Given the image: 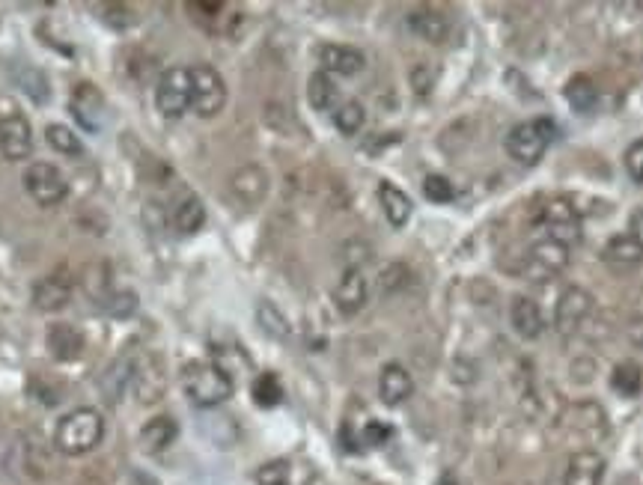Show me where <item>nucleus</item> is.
I'll list each match as a JSON object with an SVG mask.
<instances>
[{
    "label": "nucleus",
    "instance_id": "1",
    "mask_svg": "<svg viewBox=\"0 0 643 485\" xmlns=\"http://www.w3.org/2000/svg\"><path fill=\"white\" fill-rule=\"evenodd\" d=\"M182 390L197 408H218L233 396V378L221 364L191 361L182 366Z\"/></svg>",
    "mask_w": 643,
    "mask_h": 485
},
{
    "label": "nucleus",
    "instance_id": "2",
    "mask_svg": "<svg viewBox=\"0 0 643 485\" xmlns=\"http://www.w3.org/2000/svg\"><path fill=\"white\" fill-rule=\"evenodd\" d=\"M105 438V417L96 408H75L69 411L54 432V444L66 456H84L96 450Z\"/></svg>",
    "mask_w": 643,
    "mask_h": 485
},
{
    "label": "nucleus",
    "instance_id": "3",
    "mask_svg": "<svg viewBox=\"0 0 643 485\" xmlns=\"http://www.w3.org/2000/svg\"><path fill=\"white\" fill-rule=\"evenodd\" d=\"M557 125L548 117H533L527 122H518L513 131L507 134V152L515 164H536L545 149L554 143Z\"/></svg>",
    "mask_w": 643,
    "mask_h": 485
},
{
    "label": "nucleus",
    "instance_id": "4",
    "mask_svg": "<svg viewBox=\"0 0 643 485\" xmlns=\"http://www.w3.org/2000/svg\"><path fill=\"white\" fill-rule=\"evenodd\" d=\"M191 105H194L191 69H182V66L167 69L155 84V108H158V114L167 117V120H179V117H185V111H191Z\"/></svg>",
    "mask_w": 643,
    "mask_h": 485
},
{
    "label": "nucleus",
    "instance_id": "5",
    "mask_svg": "<svg viewBox=\"0 0 643 485\" xmlns=\"http://www.w3.org/2000/svg\"><path fill=\"white\" fill-rule=\"evenodd\" d=\"M21 182H24L30 200L39 203V206H45V209L60 206V203L66 200V194H69V185H66L63 173H60L54 164H48V161H33V164L24 170V179H21Z\"/></svg>",
    "mask_w": 643,
    "mask_h": 485
},
{
    "label": "nucleus",
    "instance_id": "6",
    "mask_svg": "<svg viewBox=\"0 0 643 485\" xmlns=\"http://www.w3.org/2000/svg\"><path fill=\"white\" fill-rule=\"evenodd\" d=\"M191 87H194V111L200 117H218L227 105V84L215 66H191Z\"/></svg>",
    "mask_w": 643,
    "mask_h": 485
},
{
    "label": "nucleus",
    "instance_id": "7",
    "mask_svg": "<svg viewBox=\"0 0 643 485\" xmlns=\"http://www.w3.org/2000/svg\"><path fill=\"white\" fill-rule=\"evenodd\" d=\"M542 227L548 230V239L563 247L581 242V215L566 197H554L548 206H542Z\"/></svg>",
    "mask_w": 643,
    "mask_h": 485
},
{
    "label": "nucleus",
    "instance_id": "8",
    "mask_svg": "<svg viewBox=\"0 0 643 485\" xmlns=\"http://www.w3.org/2000/svg\"><path fill=\"white\" fill-rule=\"evenodd\" d=\"M566 265H569V247L551 242V239H542L527 250L524 277L545 283V280H554L560 271H566Z\"/></svg>",
    "mask_w": 643,
    "mask_h": 485
},
{
    "label": "nucleus",
    "instance_id": "9",
    "mask_svg": "<svg viewBox=\"0 0 643 485\" xmlns=\"http://www.w3.org/2000/svg\"><path fill=\"white\" fill-rule=\"evenodd\" d=\"M590 310H593V295L584 286H569V289H563V295L557 301L554 328L563 337H572L584 325V319L590 316Z\"/></svg>",
    "mask_w": 643,
    "mask_h": 485
},
{
    "label": "nucleus",
    "instance_id": "10",
    "mask_svg": "<svg viewBox=\"0 0 643 485\" xmlns=\"http://www.w3.org/2000/svg\"><path fill=\"white\" fill-rule=\"evenodd\" d=\"M33 152V128L24 114L0 117V155L6 161H27Z\"/></svg>",
    "mask_w": 643,
    "mask_h": 485
},
{
    "label": "nucleus",
    "instance_id": "11",
    "mask_svg": "<svg viewBox=\"0 0 643 485\" xmlns=\"http://www.w3.org/2000/svg\"><path fill=\"white\" fill-rule=\"evenodd\" d=\"M72 117L81 122L87 131H99L105 122V99L96 90V84H78L72 93Z\"/></svg>",
    "mask_w": 643,
    "mask_h": 485
},
{
    "label": "nucleus",
    "instance_id": "12",
    "mask_svg": "<svg viewBox=\"0 0 643 485\" xmlns=\"http://www.w3.org/2000/svg\"><path fill=\"white\" fill-rule=\"evenodd\" d=\"M319 63H322V72H328V75L352 78V75H358L364 69L367 57L352 45H322L319 48Z\"/></svg>",
    "mask_w": 643,
    "mask_h": 485
},
{
    "label": "nucleus",
    "instance_id": "13",
    "mask_svg": "<svg viewBox=\"0 0 643 485\" xmlns=\"http://www.w3.org/2000/svg\"><path fill=\"white\" fill-rule=\"evenodd\" d=\"M367 295H370V289H367V277H364L358 268H349V271L340 277L337 289H334V301H337V310H340L343 316H355V313H361V310H364V304H367Z\"/></svg>",
    "mask_w": 643,
    "mask_h": 485
},
{
    "label": "nucleus",
    "instance_id": "14",
    "mask_svg": "<svg viewBox=\"0 0 643 485\" xmlns=\"http://www.w3.org/2000/svg\"><path fill=\"white\" fill-rule=\"evenodd\" d=\"M176 435H179V426H176L173 417H167V414L152 417L140 429V450L146 456H158V453H164V450H170L176 444Z\"/></svg>",
    "mask_w": 643,
    "mask_h": 485
},
{
    "label": "nucleus",
    "instance_id": "15",
    "mask_svg": "<svg viewBox=\"0 0 643 485\" xmlns=\"http://www.w3.org/2000/svg\"><path fill=\"white\" fill-rule=\"evenodd\" d=\"M140 355L134 352H123L114 364L108 366V372L102 375V393L111 405H117L123 399V393L131 390V381H134V369H137Z\"/></svg>",
    "mask_w": 643,
    "mask_h": 485
},
{
    "label": "nucleus",
    "instance_id": "16",
    "mask_svg": "<svg viewBox=\"0 0 643 485\" xmlns=\"http://www.w3.org/2000/svg\"><path fill=\"white\" fill-rule=\"evenodd\" d=\"M45 343H48L54 361H75L84 352V334L75 325H69V322H54L48 328Z\"/></svg>",
    "mask_w": 643,
    "mask_h": 485
},
{
    "label": "nucleus",
    "instance_id": "17",
    "mask_svg": "<svg viewBox=\"0 0 643 485\" xmlns=\"http://www.w3.org/2000/svg\"><path fill=\"white\" fill-rule=\"evenodd\" d=\"M411 393H414V378H411V372L402 364H387L385 369H382V375H379V396H382V402L390 405V408H396V405H402Z\"/></svg>",
    "mask_w": 643,
    "mask_h": 485
},
{
    "label": "nucleus",
    "instance_id": "18",
    "mask_svg": "<svg viewBox=\"0 0 643 485\" xmlns=\"http://www.w3.org/2000/svg\"><path fill=\"white\" fill-rule=\"evenodd\" d=\"M230 188H233V194H236L245 206H259V203L265 200V194H268V176H265L262 167L248 164V167H242V170L233 173Z\"/></svg>",
    "mask_w": 643,
    "mask_h": 485
},
{
    "label": "nucleus",
    "instance_id": "19",
    "mask_svg": "<svg viewBox=\"0 0 643 485\" xmlns=\"http://www.w3.org/2000/svg\"><path fill=\"white\" fill-rule=\"evenodd\" d=\"M69 298H72V283L63 274L42 277V283H36V289H33V304L45 313L63 310L69 304Z\"/></svg>",
    "mask_w": 643,
    "mask_h": 485
},
{
    "label": "nucleus",
    "instance_id": "20",
    "mask_svg": "<svg viewBox=\"0 0 643 485\" xmlns=\"http://www.w3.org/2000/svg\"><path fill=\"white\" fill-rule=\"evenodd\" d=\"M602 477H605V459L593 450H584L569 459L563 485H602Z\"/></svg>",
    "mask_w": 643,
    "mask_h": 485
},
{
    "label": "nucleus",
    "instance_id": "21",
    "mask_svg": "<svg viewBox=\"0 0 643 485\" xmlns=\"http://www.w3.org/2000/svg\"><path fill=\"white\" fill-rule=\"evenodd\" d=\"M510 319H513V328L518 337L524 340H536L542 331H545V319H542V310L533 298L527 295H518L513 301V310H510Z\"/></svg>",
    "mask_w": 643,
    "mask_h": 485
},
{
    "label": "nucleus",
    "instance_id": "22",
    "mask_svg": "<svg viewBox=\"0 0 643 485\" xmlns=\"http://www.w3.org/2000/svg\"><path fill=\"white\" fill-rule=\"evenodd\" d=\"M131 390L140 396V402H155V399L164 393V372L158 369V361H155V358H140V361H137Z\"/></svg>",
    "mask_w": 643,
    "mask_h": 485
},
{
    "label": "nucleus",
    "instance_id": "23",
    "mask_svg": "<svg viewBox=\"0 0 643 485\" xmlns=\"http://www.w3.org/2000/svg\"><path fill=\"white\" fill-rule=\"evenodd\" d=\"M379 203H382V212H385L387 224L390 227H396V230H402L405 224H408V218H411V200H408V194L405 191H399L393 182H379Z\"/></svg>",
    "mask_w": 643,
    "mask_h": 485
},
{
    "label": "nucleus",
    "instance_id": "24",
    "mask_svg": "<svg viewBox=\"0 0 643 485\" xmlns=\"http://www.w3.org/2000/svg\"><path fill=\"white\" fill-rule=\"evenodd\" d=\"M408 27H411L414 36H420V39H426V42H444V39H447V30H450L447 18H444L438 9H429V6L414 9V12L408 15Z\"/></svg>",
    "mask_w": 643,
    "mask_h": 485
},
{
    "label": "nucleus",
    "instance_id": "25",
    "mask_svg": "<svg viewBox=\"0 0 643 485\" xmlns=\"http://www.w3.org/2000/svg\"><path fill=\"white\" fill-rule=\"evenodd\" d=\"M602 259L611 265V268H635L643 262V244L635 236H614L611 242L605 244L602 250Z\"/></svg>",
    "mask_w": 643,
    "mask_h": 485
},
{
    "label": "nucleus",
    "instance_id": "26",
    "mask_svg": "<svg viewBox=\"0 0 643 485\" xmlns=\"http://www.w3.org/2000/svg\"><path fill=\"white\" fill-rule=\"evenodd\" d=\"M206 224V206L197 194H185L179 197L176 209H173V227L182 233V236H194L197 230H203Z\"/></svg>",
    "mask_w": 643,
    "mask_h": 485
},
{
    "label": "nucleus",
    "instance_id": "27",
    "mask_svg": "<svg viewBox=\"0 0 643 485\" xmlns=\"http://www.w3.org/2000/svg\"><path fill=\"white\" fill-rule=\"evenodd\" d=\"M340 99V87L334 84V78L328 72H313L310 81H307V102L313 111H334Z\"/></svg>",
    "mask_w": 643,
    "mask_h": 485
},
{
    "label": "nucleus",
    "instance_id": "28",
    "mask_svg": "<svg viewBox=\"0 0 643 485\" xmlns=\"http://www.w3.org/2000/svg\"><path fill=\"white\" fill-rule=\"evenodd\" d=\"M563 96H566L569 108L578 111V114H590L599 105V90H596L593 78H587V75L569 78V84L563 87Z\"/></svg>",
    "mask_w": 643,
    "mask_h": 485
},
{
    "label": "nucleus",
    "instance_id": "29",
    "mask_svg": "<svg viewBox=\"0 0 643 485\" xmlns=\"http://www.w3.org/2000/svg\"><path fill=\"white\" fill-rule=\"evenodd\" d=\"M45 140H48V146L54 152H60L66 158H81L84 155V143L78 140V134L72 128L60 125V122H54V125L45 128Z\"/></svg>",
    "mask_w": 643,
    "mask_h": 485
},
{
    "label": "nucleus",
    "instance_id": "30",
    "mask_svg": "<svg viewBox=\"0 0 643 485\" xmlns=\"http://www.w3.org/2000/svg\"><path fill=\"white\" fill-rule=\"evenodd\" d=\"M611 387L620 393V396H638L643 387V369L635 361H623V364L614 366L611 372Z\"/></svg>",
    "mask_w": 643,
    "mask_h": 485
},
{
    "label": "nucleus",
    "instance_id": "31",
    "mask_svg": "<svg viewBox=\"0 0 643 485\" xmlns=\"http://www.w3.org/2000/svg\"><path fill=\"white\" fill-rule=\"evenodd\" d=\"M257 322L259 328L271 337V340H289V322H286V316L271 304V301H262L257 307Z\"/></svg>",
    "mask_w": 643,
    "mask_h": 485
},
{
    "label": "nucleus",
    "instance_id": "32",
    "mask_svg": "<svg viewBox=\"0 0 643 485\" xmlns=\"http://www.w3.org/2000/svg\"><path fill=\"white\" fill-rule=\"evenodd\" d=\"M99 304H102L105 313L114 316V319H129V316L137 313V295L129 292V289H108V292L102 295Z\"/></svg>",
    "mask_w": 643,
    "mask_h": 485
},
{
    "label": "nucleus",
    "instance_id": "33",
    "mask_svg": "<svg viewBox=\"0 0 643 485\" xmlns=\"http://www.w3.org/2000/svg\"><path fill=\"white\" fill-rule=\"evenodd\" d=\"M251 393H254V402L259 408H274L283 399V384H280V378L274 372H262V375H257Z\"/></svg>",
    "mask_w": 643,
    "mask_h": 485
},
{
    "label": "nucleus",
    "instance_id": "34",
    "mask_svg": "<svg viewBox=\"0 0 643 485\" xmlns=\"http://www.w3.org/2000/svg\"><path fill=\"white\" fill-rule=\"evenodd\" d=\"M364 122H367V111H364L361 102H346V105H340V108L334 111V125H337V131L346 134V137L358 134V131L364 128Z\"/></svg>",
    "mask_w": 643,
    "mask_h": 485
},
{
    "label": "nucleus",
    "instance_id": "35",
    "mask_svg": "<svg viewBox=\"0 0 643 485\" xmlns=\"http://www.w3.org/2000/svg\"><path fill=\"white\" fill-rule=\"evenodd\" d=\"M18 84H21V90H24L33 102H48V96H51L48 78H45L39 69H33V66H24V69H21Z\"/></svg>",
    "mask_w": 643,
    "mask_h": 485
},
{
    "label": "nucleus",
    "instance_id": "36",
    "mask_svg": "<svg viewBox=\"0 0 643 485\" xmlns=\"http://www.w3.org/2000/svg\"><path fill=\"white\" fill-rule=\"evenodd\" d=\"M423 194H426V200H432V203H450V200L456 197L450 179H447V176H438V173H432V176L423 179Z\"/></svg>",
    "mask_w": 643,
    "mask_h": 485
},
{
    "label": "nucleus",
    "instance_id": "37",
    "mask_svg": "<svg viewBox=\"0 0 643 485\" xmlns=\"http://www.w3.org/2000/svg\"><path fill=\"white\" fill-rule=\"evenodd\" d=\"M626 170H629L632 182L643 185V137L626 149Z\"/></svg>",
    "mask_w": 643,
    "mask_h": 485
},
{
    "label": "nucleus",
    "instance_id": "38",
    "mask_svg": "<svg viewBox=\"0 0 643 485\" xmlns=\"http://www.w3.org/2000/svg\"><path fill=\"white\" fill-rule=\"evenodd\" d=\"M390 438H393V429L387 423H382V420H373L364 429V444H370V447H385Z\"/></svg>",
    "mask_w": 643,
    "mask_h": 485
},
{
    "label": "nucleus",
    "instance_id": "39",
    "mask_svg": "<svg viewBox=\"0 0 643 485\" xmlns=\"http://www.w3.org/2000/svg\"><path fill=\"white\" fill-rule=\"evenodd\" d=\"M629 236H635L643 244V209H638L629 221Z\"/></svg>",
    "mask_w": 643,
    "mask_h": 485
},
{
    "label": "nucleus",
    "instance_id": "40",
    "mask_svg": "<svg viewBox=\"0 0 643 485\" xmlns=\"http://www.w3.org/2000/svg\"><path fill=\"white\" fill-rule=\"evenodd\" d=\"M435 485H459L456 483V477H450V474H444V477H441V480H438V483Z\"/></svg>",
    "mask_w": 643,
    "mask_h": 485
},
{
    "label": "nucleus",
    "instance_id": "41",
    "mask_svg": "<svg viewBox=\"0 0 643 485\" xmlns=\"http://www.w3.org/2000/svg\"><path fill=\"white\" fill-rule=\"evenodd\" d=\"M268 485H289L286 480H277V483H268Z\"/></svg>",
    "mask_w": 643,
    "mask_h": 485
}]
</instances>
